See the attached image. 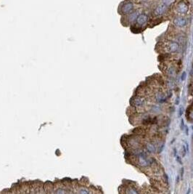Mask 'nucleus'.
Instances as JSON below:
<instances>
[{
  "label": "nucleus",
  "mask_w": 193,
  "mask_h": 194,
  "mask_svg": "<svg viewBox=\"0 0 193 194\" xmlns=\"http://www.w3.org/2000/svg\"><path fill=\"white\" fill-rule=\"evenodd\" d=\"M144 149H145L146 152L148 153L153 154V153H155L156 151H157L156 145L153 142H152L150 141L145 142L144 145Z\"/></svg>",
  "instance_id": "f257e3e1"
},
{
  "label": "nucleus",
  "mask_w": 193,
  "mask_h": 194,
  "mask_svg": "<svg viewBox=\"0 0 193 194\" xmlns=\"http://www.w3.org/2000/svg\"><path fill=\"white\" fill-rule=\"evenodd\" d=\"M145 104V100L141 97H136L132 100V106L137 108H142Z\"/></svg>",
  "instance_id": "f03ea898"
},
{
  "label": "nucleus",
  "mask_w": 193,
  "mask_h": 194,
  "mask_svg": "<svg viewBox=\"0 0 193 194\" xmlns=\"http://www.w3.org/2000/svg\"><path fill=\"white\" fill-rule=\"evenodd\" d=\"M124 194H139V192L137 191V188H135L134 186L128 185L124 188Z\"/></svg>",
  "instance_id": "7ed1b4c3"
},
{
  "label": "nucleus",
  "mask_w": 193,
  "mask_h": 194,
  "mask_svg": "<svg viewBox=\"0 0 193 194\" xmlns=\"http://www.w3.org/2000/svg\"><path fill=\"white\" fill-rule=\"evenodd\" d=\"M54 194H66V191L63 186L58 185L54 188Z\"/></svg>",
  "instance_id": "20e7f679"
},
{
  "label": "nucleus",
  "mask_w": 193,
  "mask_h": 194,
  "mask_svg": "<svg viewBox=\"0 0 193 194\" xmlns=\"http://www.w3.org/2000/svg\"><path fill=\"white\" fill-rule=\"evenodd\" d=\"M187 120L190 122L193 121V107L192 106L187 109Z\"/></svg>",
  "instance_id": "39448f33"
},
{
  "label": "nucleus",
  "mask_w": 193,
  "mask_h": 194,
  "mask_svg": "<svg viewBox=\"0 0 193 194\" xmlns=\"http://www.w3.org/2000/svg\"><path fill=\"white\" fill-rule=\"evenodd\" d=\"M78 194H90V193L86 188L81 187L78 191Z\"/></svg>",
  "instance_id": "423d86ee"
},
{
  "label": "nucleus",
  "mask_w": 193,
  "mask_h": 194,
  "mask_svg": "<svg viewBox=\"0 0 193 194\" xmlns=\"http://www.w3.org/2000/svg\"><path fill=\"white\" fill-rule=\"evenodd\" d=\"M180 128H181V130H183L184 129V120L182 119L181 120V125H180Z\"/></svg>",
  "instance_id": "0eeeda50"
},
{
  "label": "nucleus",
  "mask_w": 193,
  "mask_h": 194,
  "mask_svg": "<svg viewBox=\"0 0 193 194\" xmlns=\"http://www.w3.org/2000/svg\"><path fill=\"white\" fill-rule=\"evenodd\" d=\"M184 148H186L187 152H189V145H188V143H187L186 141H184Z\"/></svg>",
  "instance_id": "6e6552de"
},
{
  "label": "nucleus",
  "mask_w": 193,
  "mask_h": 194,
  "mask_svg": "<svg viewBox=\"0 0 193 194\" xmlns=\"http://www.w3.org/2000/svg\"><path fill=\"white\" fill-rule=\"evenodd\" d=\"M175 156H176V160H177V162L180 164H182V160H181V158L177 155V154H176L175 155Z\"/></svg>",
  "instance_id": "1a4fd4ad"
},
{
  "label": "nucleus",
  "mask_w": 193,
  "mask_h": 194,
  "mask_svg": "<svg viewBox=\"0 0 193 194\" xmlns=\"http://www.w3.org/2000/svg\"><path fill=\"white\" fill-rule=\"evenodd\" d=\"M183 175H184V168H182L181 169V177L182 178L183 177Z\"/></svg>",
  "instance_id": "9d476101"
},
{
  "label": "nucleus",
  "mask_w": 193,
  "mask_h": 194,
  "mask_svg": "<svg viewBox=\"0 0 193 194\" xmlns=\"http://www.w3.org/2000/svg\"><path fill=\"white\" fill-rule=\"evenodd\" d=\"M185 129H186V135H189V128L187 127H185Z\"/></svg>",
  "instance_id": "9b49d317"
},
{
  "label": "nucleus",
  "mask_w": 193,
  "mask_h": 194,
  "mask_svg": "<svg viewBox=\"0 0 193 194\" xmlns=\"http://www.w3.org/2000/svg\"><path fill=\"white\" fill-rule=\"evenodd\" d=\"M190 189H189V191H188V192L187 193V194H190Z\"/></svg>",
  "instance_id": "f8f14e48"
}]
</instances>
